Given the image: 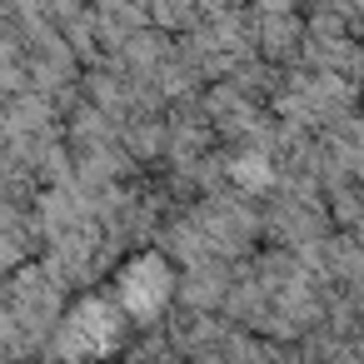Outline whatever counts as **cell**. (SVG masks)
Segmentation results:
<instances>
[{
    "label": "cell",
    "instance_id": "1",
    "mask_svg": "<svg viewBox=\"0 0 364 364\" xmlns=\"http://www.w3.org/2000/svg\"><path fill=\"white\" fill-rule=\"evenodd\" d=\"M165 294H170V269H165V259H155V255L135 259V264L120 274V284H115V299H120L130 314H155V309L165 304Z\"/></svg>",
    "mask_w": 364,
    "mask_h": 364
}]
</instances>
